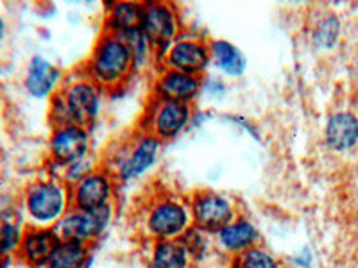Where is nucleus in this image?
<instances>
[{
  "instance_id": "nucleus-1",
  "label": "nucleus",
  "mask_w": 358,
  "mask_h": 268,
  "mask_svg": "<svg viewBox=\"0 0 358 268\" xmlns=\"http://www.w3.org/2000/svg\"><path fill=\"white\" fill-rule=\"evenodd\" d=\"M194 228L190 200L174 190L159 188L143 200L138 211V229L143 240H181Z\"/></svg>"
},
{
  "instance_id": "nucleus-2",
  "label": "nucleus",
  "mask_w": 358,
  "mask_h": 268,
  "mask_svg": "<svg viewBox=\"0 0 358 268\" xmlns=\"http://www.w3.org/2000/svg\"><path fill=\"white\" fill-rule=\"evenodd\" d=\"M136 68L133 50L126 40L104 31L83 65V73L102 91H117L131 81Z\"/></svg>"
},
{
  "instance_id": "nucleus-3",
  "label": "nucleus",
  "mask_w": 358,
  "mask_h": 268,
  "mask_svg": "<svg viewBox=\"0 0 358 268\" xmlns=\"http://www.w3.org/2000/svg\"><path fill=\"white\" fill-rule=\"evenodd\" d=\"M102 91L85 73H76L50 98V122L54 127H92L102 106Z\"/></svg>"
},
{
  "instance_id": "nucleus-4",
  "label": "nucleus",
  "mask_w": 358,
  "mask_h": 268,
  "mask_svg": "<svg viewBox=\"0 0 358 268\" xmlns=\"http://www.w3.org/2000/svg\"><path fill=\"white\" fill-rule=\"evenodd\" d=\"M159 149L162 143L158 140L138 129L111 147L102 167L111 172L117 183H129L155 165Z\"/></svg>"
},
{
  "instance_id": "nucleus-5",
  "label": "nucleus",
  "mask_w": 358,
  "mask_h": 268,
  "mask_svg": "<svg viewBox=\"0 0 358 268\" xmlns=\"http://www.w3.org/2000/svg\"><path fill=\"white\" fill-rule=\"evenodd\" d=\"M24 204L34 228L54 229L72 209L70 186L63 179H40L27 188Z\"/></svg>"
},
{
  "instance_id": "nucleus-6",
  "label": "nucleus",
  "mask_w": 358,
  "mask_h": 268,
  "mask_svg": "<svg viewBox=\"0 0 358 268\" xmlns=\"http://www.w3.org/2000/svg\"><path fill=\"white\" fill-rule=\"evenodd\" d=\"M194 104L155 97L149 100L140 120V131L151 134L159 143L176 140L194 120Z\"/></svg>"
},
{
  "instance_id": "nucleus-7",
  "label": "nucleus",
  "mask_w": 358,
  "mask_h": 268,
  "mask_svg": "<svg viewBox=\"0 0 358 268\" xmlns=\"http://www.w3.org/2000/svg\"><path fill=\"white\" fill-rule=\"evenodd\" d=\"M190 200V211L194 218V228L199 231L215 234L219 229L228 225L241 213V206L235 199L217 190L201 188L188 197Z\"/></svg>"
},
{
  "instance_id": "nucleus-8",
  "label": "nucleus",
  "mask_w": 358,
  "mask_h": 268,
  "mask_svg": "<svg viewBox=\"0 0 358 268\" xmlns=\"http://www.w3.org/2000/svg\"><path fill=\"white\" fill-rule=\"evenodd\" d=\"M142 33L156 50V59L183 34V22L176 4L171 2H145L142 18Z\"/></svg>"
},
{
  "instance_id": "nucleus-9",
  "label": "nucleus",
  "mask_w": 358,
  "mask_h": 268,
  "mask_svg": "<svg viewBox=\"0 0 358 268\" xmlns=\"http://www.w3.org/2000/svg\"><path fill=\"white\" fill-rule=\"evenodd\" d=\"M118 183L108 168L97 165L85 177L70 186L72 209L79 211H99L102 207L115 206Z\"/></svg>"
},
{
  "instance_id": "nucleus-10",
  "label": "nucleus",
  "mask_w": 358,
  "mask_h": 268,
  "mask_svg": "<svg viewBox=\"0 0 358 268\" xmlns=\"http://www.w3.org/2000/svg\"><path fill=\"white\" fill-rule=\"evenodd\" d=\"M163 68L201 75L212 63L210 41L196 33H183L159 57Z\"/></svg>"
},
{
  "instance_id": "nucleus-11",
  "label": "nucleus",
  "mask_w": 358,
  "mask_h": 268,
  "mask_svg": "<svg viewBox=\"0 0 358 268\" xmlns=\"http://www.w3.org/2000/svg\"><path fill=\"white\" fill-rule=\"evenodd\" d=\"M115 206L102 207L99 211H79L70 209L59 222L56 223L54 231L57 232L59 240H76L86 245H94L101 240L104 232L110 228L113 218Z\"/></svg>"
},
{
  "instance_id": "nucleus-12",
  "label": "nucleus",
  "mask_w": 358,
  "mask_h": 268,
  "mask_svg": "<svg viewBox=\"0 0 358 268\" xmlns=\"http://www.w3.org/2000/svg\"><path fill=\"white\" fill-rule=\"evenodd\" d=\"M90 129L83 126L54 127L49 140V154L57 168L66 170L90 156Z\"/></svg>"
},
{
  "instance_id": "nucleus-13",
  "label": "nucleus",
  "mask_w": 358,
  "mask_h": 268,
  "mask_svg": "<svg viewBox=\"0 0 358 268\" xmlns=\"http://www.w3.org/2000/svg\"><path fill=\"white\" fill-rule=\"evenodd\" d=\"M262 244V234L258 228L245 215H238L228 225L213 234V247L229 260L242 252L249 251Z\"/></svg>"
},
{
  "instance_id": "nucleus-14",
  "label": "nucleus",
  "mask_w": 358,
  "mask_h": 268,
  "mask_svg": "<svg viewBox=\"0 0 358 268\" xmlns=\"http://www.w3.org/2000/svg\"><path fill=\"white\" fill-rule=\"evenodd\" d=\"M203 84L204 77L201 75H190V73L172 68H162L156 75L152 95L169 98V100L194 104L203 91Z\"/></svg>"
},
{
  "instance_id": "nucleus-15",
  "label": "nucleus",
  "mask_w": 358,
  "mask_h": 268,
  "mask_svg": "<svg viewBox=\"0 0 358 268\" xmlns=\"http://www.w3.org/2000/svg\"><path fill=\"white\" fill-rule=\"evenodd\" d=\"M324 145L334 154H348L358 147V117L351 111H335L324 126Z\"/></svg>"
},
{
  "instance_id": "nucleus-16",
  "label": "nucleus",
  "mask_w": 358,
  "mask_h": 268,
  "mask_svg": "<svg viewBox=\"0 0 358 268\" xmlns=\"http://www.w3.org/2000/svg\"><path fill=\"white\" fill-rule=\"evenodd\" d=\"M57 244H59V236L54 229L33 225L24 232L18 256L31 268H45L49 267L50 256Z\"/></svg>"
},
{
  "instance_id": "nucleus-17",
  "label": "nucleus",
  "mask_w": 358,
  "mask_h": 268,
  "mask_svg": "<svg viewBox=\"0 0 358 268\" xmlns=\"http://www.w3.org/2000/svg\"><path fill=\"white\" fill-rule=\"evenodd\" d=\"M196 258L183 240L149 241L145 251L147 268H194Z\"/></svg>"
},
{
  "instance_id": "nucleus-18",
  "label": "nucleus",
  "mask_w": 358,
  "mask_h": 268,
  "mask_svg": "<svg viewBox=\"0 0 358 268\" xmlns=\"http://www.w3.org/2000/svg\"><path fill=\"white\" fill-rule=\"evenodd\" d=\"M62 81V72L45 57L34 56L29 63L25 75V88L34 98L52 97L57 91V84Z\"/></svg>"
},
{
  "instance_id": "nucleus-19",
  "label": "nucleus",
  "mask_w": 358,
  "mask_h": 268,
  "mask_svg": "<svg viewBox=\"0 0 358 268\" xmlns=\"http://www.w3.org/2000/svg\"><path fill=\"white\" fill-rule=\"evenodd\" d=\"M143 8L145 2H111L106 8V18H104V31L113 33L117 36H126L142 27Z\"/></svg>"
},
{
  "instance_id": "nucleus-20",
  "label": "nucleus",
  "mask_w": 358,
  "mask_h": 268,
  "mask_svg": "<svg viewBox=\"0 0 358 268\" xmlns=\"http://www.w3.org/2000/svg\"><path fill=\"white\" fill-rule=\"evenodd\" d=\"M210 54H212V63L224 73L231 77H242L248 68V59L244 54L238 50L233 43L226 40H212L210 41Z\"/></svg>"
},
{
  "instance_id": "nucleus-21",
  "label": "nucleus",
  "mask_w": 358,
  "mask_h": 268,
  "mask_svg": "<svg viewBox=\"0 0 358 268\" xmlns=\"http://www.w3.org/2000/svg\"><path fill=\"white\" fill-rule=\"evenodd\" d=\"M92 258V245L76 240H59L50 256V268H86Z\"/></svg>"
},
{
  "instance_id": "nucleus-22",
  "label": "nucleus",
  "mask_w": 358,
  "mask_h": 268,
  "mask_svg": "<svg viewBox=\"0 0 358 268\" xmlns=\"http://www.w3.org/2000/svg\"><path fill=\"white\" fill-rule=\"evenodd\" d=\"M231 268H285L283 263L264 245L251 247L238 256L231 258Z\"/></svg>"
},
{
  "instance_id": "nucleus-23",
  "label": "nucleus",
  "mask_w": 358,
  "mask_h": 268,
  "mask_svg": "<svg viewBox=\"0 0 358 268\" xmlns=\"http://www.w3.org/2000/svg\"><path fill=\"white\" fill-rule=\"evenodd\" d=\"M338 33H341V24H338L337 17L335 15H326L313 29V45L319 47V49H331L335 41H337Z\"/></svg>"
},
{
  "instance_id": "nucleus-24",
  "label": "nucleus",
  "mask_w": 358,
  "mask_h": 268,
  "mask_svg": "<svg viewBox=\"0 0 358 268\" xmlns=\"http://www.w3.org/2000/svg\"><path fill=\"white\" fill-rule=\"evenodd\" d=\"M24 232L15 222L0 223V258H8L13 252H18Z\"/></svg>"
},
{
  "instance_id": "nucleus-25",
  "label": "nucleus",
  "mask_w": 358,
  "mask_h": 268,
  "mask_svg": "<svg viewBox=\"0 0 358 268\" xmlns=\"http://www.w3.org/2000/svg\"><path fill=\"white\" fill-rule=\"evenodd\" d=\"M181 240L185 241V245L192 252V256L196 258V261H199L213 245V236L204 231H199L197 228H192Z\"/></svg>"
},
{
  "instance_id": "nucleus-26",
  "label": "nucleus",
  "mask_w": 358,
  "mask_h": 268,
  "mask_svg": "<svg viewBox=\"0 0 358 268\" xmlns=\"http://www.w3.org/2000/svg\"><path fill=\"white\" fill-rule=\"evenodd\" d=\"M203 91H206L208 95H213V97H222L224 91H226V86H224V82L220 79L212 77L204 81Z\"/></svg>"
},
{
  "instance_id": "nucleus-27",
  "label": "nucleus",
  "mask_w": 358,
  "mask_h": 268,
  "mask_svg": "<svg viewBox=\"0 0 358 268\" xmlns=\"http://www.w3.org/2000/svg\"><path fill=\"white\" fill-rule=\"evenodd\" d=\"M2 36H4V22L0 18V40H2Z\"/></svg>"
},
{
  "instance_id": "nucleus-28",
  "label": "nucleus",
  "mask_w": 358,
  "mask_h": 268,
  "mask_svg": "<svg viewBox=\"0 0 358 268\" xmlns=\"http://www.w3.org/2000/svg\"><path fill=\"white\" fill-rule=\"evenodd\" d=\"M0 268H6V258H0Z\"/></svg>"
},
{
  "instance_id": "nucleus-29",
  "label": "nucleus",
  "mask_w": 358,
  "mask_h": 268,
  "mask_svg": "<svg viewBox=\"0 0 358 268\" xmlns=\"http://www.w3.org/2000/svg\"><path fill=\"white\" fill-rule=\"evenodd\" d=\"M45 268H50V267H45Z\"/></svg>"
}]
</instances>
